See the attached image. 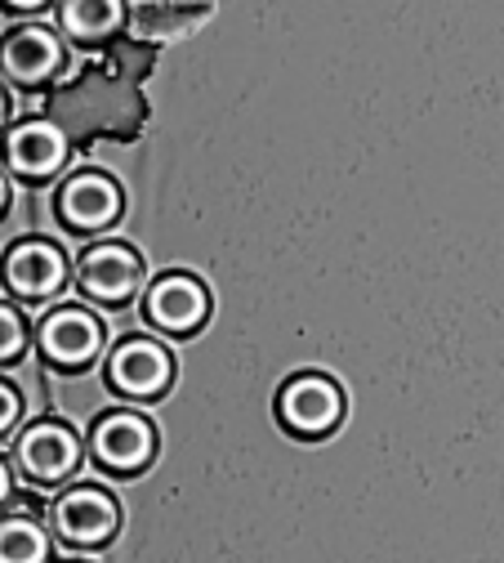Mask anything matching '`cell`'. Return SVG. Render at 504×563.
I'll use <instances>...</instances> for the list:
<instances>
[{
  "mask_svg": "<svg viewBox=\"0 0 504 563\" xmlns=\"http://www.w3.org/2000/svg\"><path fill=\"white\" fill-rule=\"evenodd\" d=\"M63 134L54 125H41V121H27L19 125L10 139H5V162L10 170H19L23 179H45L63 166Z\"/></svg>",
  "mask_w": 504,
  "mask_h": 563,
  "instance_id": "cell-11",
  "label": "cell"
},
{
  "mask_svg": "<svg viewBox=\"0 0 504 563\" xmlns=\"http://www.w3.org/2000/svg\"><path fill=\"white\" fill-rule=\"evenodd\" d=\"M19 470L32 478V483H58L71 474V465H77L81 456V443L71 439L67 430L58 426H32L23 439H19Z\"/></svg>",
  "mask_w": 504,
  "mask_h": 563,
  "instance_id": "cell-6",
  "label": "cell"
},
{
  "mask_svg": "<svg viewBox=\"0 0 504 563\" xmlns=\"http://www.w3.org/2000/svg\"><path fill=\"white\" fill-rule=\"evenodd\" d=\"M10 5H19V10H32V5H45V0H10Z\"/></svg>",
  "mask_w": 504,
  "mask_h": 563,
  "instance_id": "cell-19",
  "label": "cell"
},
{
  "mask_svg": "<svg viewBox=\"0 0 504 563\" xmlns=\"http://www.w3.org/2000/svg\"><path fill=\"white\" fill-rule=\"evenodd\" d=\"M77 277H81V287L94 300L121 305L138 287V255L130 246H121V242H103V246H94V251L81 255Z\"/></svg>",
  "mask_w": 504,
  "mask_h": 563,
  "instance_id": "cell-3",
  "label": "cell"
},
{
  "mask_svg": "<svg viewBox=\"0 0 504 563\" xmlns=\"http://www.w3.org/2000/svg\"><path fill=\"white\" fill-rule=\"evenodd\" d=\"M23 318L10 309V305H0V363L5 358H19V349H23Z\"/></svg>",
  "mask_w": 504,
  "mask_h": 563,
  "instance_id": "cell-16",
  "label": "cell"
},
{
  "mask_svg": "<svg viewBox=\"0 0 504 563\" xmlns=\"http://www.w3.org/2000/svg\"><path fill=\"white\" fill-rule=\"evenodd\" d=\"M5 108H10V103H5V90H0V121H5Z\"/></svg>",
  "mask_w": 504,
  "mask_h": 563,
  "instance_id": "cell-21",
  "label": "cell"
},
{
  "mask_svg": "<svg viewBox=\"0 0 504 563\" xmlns=\"http://www.w3.org/2000/svg\"><path fill=\"white\" fill-rule=\"evenodd\" d=\"M116 501L103 487H71L54 506V528L71 545H103L116 532Z\"/></svg>",
  "mask_w": 504,
  "mask_h": 563,
  "instance_id": "cell-2",
  "label": "cell"
},
{
  "mask_svg": "<svg viewBox=\"0 0 504 563\" xmlns=\"http://www.w3.org/2000/svg\"><path fill=\"white\" fill-rule=\"evenodd\" d=\"M94 456L108 470H121V474L148 465V456H153V430H148V420L125 416V411L99 420V430H94Z\"/></svg>",
  "mask_w": 504,
  "mask_h": 563,
  "instance_id": "cell-8",
  "label": "cell"
},
{
  "mask_svg": "<svg viewBox=\"0 0 504 563\" xmlns=\"http://www.w3.org/2000/svg\"><path fill=\"white\" fill-rule=\"evenodd\" d=\"M14 420H19V394L10 385H0V434H5Z\"/></svg>",
  "mask_w": 504,
  "mask_h": 563,
  "instance_id": "cell-17",
  "label": "cell"
},
{
  "mask_svg": "<svg viewBox=\"0 0 504 563\" xmlns=\"http://www.w3.org/2000/svg\"><path fill=\"white\" fill-rule=\"evenodd\" d=\"M49 541L32 519H0V563H45Z\"/></svg>",
  "mask_w": 504,
  "mask_h": 563,
  "instance_id": "cell-14",
  "label": "cell"
},
{
  "mask_svg": "<svg viewBox=\"0 0 504 563\" xmlns=\"http://www.w3.org/2000/svg\"><path fill=\"white\" fill-rule=\"evenodd\" d=\"M10 497V470H5V461H0V501Z\"/></svg>",
  "mask_w": 504,
  "mask_h": 563,
  "instance_id": "cell-18",
  "label": "cell"
},
{
  "mask_svg": "<svg viewBox=\"0 0 504 563\" xmlns=\"http://www.w3.org/2000/svg\"><path fill=\"white\" fill-rule=\"evenodd\" d=\"M205 5H153V10H143L138 14V32H183L188 19H201Z\"/></svg>",
  "mask_w": 504,
  "mask_h": 563,
  "instance_id": "cell-15",
  "label": "cell"
},
{
  "mask_svg": "<svg viewBox=\"0 0 504 563\" xmlns=\"http://www.w3.org/2000/svg\"><path fill=\"white\" fill-rule=\"evenodd\" d=\"M99 322L86 313V309H58L45 318L41 327V344H45V354L63 367H81L99 354Z\"/></svg>",
  "mask_w": 504,
  "mask_h": 563,
  "instance_id": "cell-7",
  "label": "cell"
},
{
  "mask_svg": "<svg viewBox=\"0 0 504 563\" xmlns=\"http://www.w3.org/2000/svg\"><path fill=\"white\" fill-rule=\"evenodd\" d=\"M116 210H121V192L103 175H77L63 188V220L71 229H103L108 220H116Z\"/></svg>",
  "mask_w": 504,
  "mask_h": 563,
  "instance_id": "cell-12",
  "label": "cell"
},
{
  "mask_svg": "<svg viewBox=\"0 0 504 563\" xmlns=\"http://www.w3.org/2000/svg\"><path fill=\"white\" fill-rule=\"evenodd\" d=\"M58 58H63V49H58V41L45 32V27H14L5 41H0V67L14 77V81H23V86H36V81H45L54 67H58Z\"/></svg>",
  "mask_w": 504,
  "mask_h": 563,
  "instance_id": "cell-10",
  "label": "cell"
},
{
  "mask_svg": "<svg viewBox=\"0 0 504 563\" xmlns=\"http://www.w3.org/2000/svg\"><path fill=\"white\" fill-rule=\"evenodd\" d=\"M121 0H63V27L77 41H103L121 27Z\"/></svg>",
  "mask_w": 504,
  "mask_h": 563,
  "instance_id": "cell-13",
  "label": "cell"
},
{
  "mask_svg": "<svg viewBox=\"0 0 504 563\" xmlns=\"http://www.w3.org/2000/svg\"><path fill=\"white\" fill-rule=\"evenodd\" d=\"M5 201H10V184L0 179V210H5Z\"/></svg>",
  "mask_w": 504,
  "mask_h": 563,
  "instance_id": "cell-20",
  "label": "cell"
},
{
  "mask_svg": "<svg viewBox=\"0 0 504 563\" xmlns=\"http://www.w3.org/2000/svg\"><path fill=\"white\" fill-rule=\"evenodd\" d=\"M5 282L23 300H45L63 287V255L49 242H23L5 260Z\"/></svg>",
  "mask_w": 504,
  "mask_h": 563,
  "instance_id": "cell-9",
  "label": "cell"
},
{
  "mask_svg": "<svg viewBox=\"0 0 504 563\" xmlns=\"http://www.w3.org/2000/svg\"><path fill=\"white\" fill-rule=\"evenodd\" d=\"M277 411L295 434H326V430L339 426V416H344V394L326 376H300V380H291L281 389Z\"/></svg>",
  "mask_w": 504,
  "mask_h": 563,
  "instance_id": "cell-1",
  "label": "cell"
},
{
  "mask_svg": "<svg viewBox=\"0 0 504 563\" xmlns=\"http://www.w3.org/2000/svg\"><path fill=\"white\" fill-rule=\"evenodd\" d=\"M170 354L157 344V340H125L116 354H112V367L108 376L116 380L121 394H134V398H153L170 385Z\"/></svg>",
  "mask_w": 504,
  "mask_h": 563,
  "instance_id": "cell-4",
  "label": "cell"
},
{
  "mask_svg": "<svg viewBox=\"0 0 504 563\" xmlns=\"http://www.w3.org/2000/svg\"><path fill=\"white\" fill-rule=\"evenodd\" d=\"M205 309H210V296L197 277H183V273H170L161 277L157 287L148 291V318L175 335H188L205 322Z\"/></svg>",
  "mask_w": 504,
  "mask_h": 563,
  "instance_id": "cell-5",
  "label": "cell"
}]
</instances>
